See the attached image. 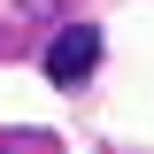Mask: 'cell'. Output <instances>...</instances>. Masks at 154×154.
Wrapping results in <instances>:
<instances>
[{"label": "cell", "mask_w": 154, "mask_h": 154, "mask_svg": "<svg viewBox=\"0 0 154 154\" xmlns=\"http://www.w3.org/2000/svg\"><path fill=\"white\" fill-rule=\"evenodd\" d=\"M93 62H100V31L93 23H62V31L46 38V77H54V85H85Z\"/></svg>", "instance_id": "1"}]
</instances>
